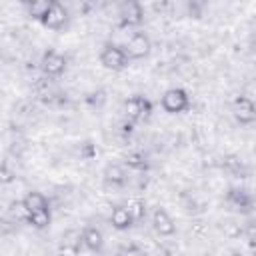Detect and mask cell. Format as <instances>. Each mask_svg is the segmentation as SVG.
<instances>
[{"instance_id":"6da1fadb","label":"cell","mask_w":256,"mask_h":256,"mask_svg":"<svg viewBox=\"0 0 256 256\" xmlns=\"http://www.w3.org/2000/svg\"><path fill=\"white\" fill-rule=\"evenodd\" d=\"M124 114L130 122H144L152 114V102L146 96L134 94L124 102Z\"/></svg>"},{"instance_id":"7a4b0ae2","label":"cell","mask_w":256,"mask_h":256,"mask_svg":"<svg viewBox=\"0 0 256 256\" xmlns=\"http://www.w3.org/2000/svg\"><path fill=\"white\" fill-rule=\"evenodd\" d=\"M100 64L108 70H124L128 66V56L122 46L108 42L100 50Z\"/></svg>"},{"instance_id":"3957f363","label":"cell","mask_w":256,"mask_h":256,"mask_svg":"<svg viewBox=\"0 0 256 256\" xmlns=\"http://www.w3.org/2000/svg\"><path fill=\"white\" fill-rule=\"evenodd\" d=\"M160 104H162V108L168 114H180V112H184V110L190 108V96L182 88H168L162 94Z\"/></svg>"},{"instance_id":"277c9868","label":"cell","mask_w":256,"mask_h":256,"mask_svg":"<svg viewBox=\"0 0 256 256\" xmlns=\"http://www.w3.org/2000/svg\"><path fill=\"white\" fill-rule=\"evenodd\" d=\"M118 18H120V26L122 28H130V26H140L144 22V8L140 2H122L118 6Z\"/></svg>"},{"instance_id":"5b68a950","label":"cell","mask_w":256,"mask_h":256,"mask_svg":"<svg viewBox=\"0 0 256 256\" xmlns=\"http://www.w3.org/2000/svg\"><path fill=\"white\" fill-rule=\"evenodd\" d=\"M122 48H124L128 60H140V58H146L150 54L152 42L144 32H134L130 36V40L126 42V46H122Z\"/></svg>"},{"instance_id":"8992f818","label":"cell","mask_w":256,"mask_h":256,"mask_svg":"<svg viewBox=\"0 0 256 256\" xmlns=\"http://www.w3.org/2000/svg\"><path fill=\"white\" fill-rule=\"evenodd\" d=\"M68 8L58 2V0H50V8L46 12V16L42 18V26L50 28V30H62L68 24Z\"/></svg>"},{"instance_id":"52a82bcc","label":"cell","mask_w":256,"mask_h":256,"mask_svg":"<svg viewBox=\"0 0 256 256\" xmlns=\"http://www.w3.org/2000/svg\"><path fill=\"white\" fill-rule=\"evenodd\" d=\"M66 58L60 54V52H56V50H46L44 54H42V60H40V68H42V72H44V76H60V74H64V70H66Z\"/></svg>"},{"instance_id":"ba28073f","label":"cell","mask_w":256,"mask_h":256,"mask_svg":"<svg viewBox=\"0 0 256 256\" xmlns=\"http://www.w3.org/2000/svg\"><path fill=\"white\" fill-rule=\"evenodd\" d=\"M232 112H234V118L240 124H252L256 120V106L248 96L240 94L232 104Z\"/></svg>"},{"instance_id":"9c48e42d","label":"cell","mask_w":256,"mask_h":256,"mask_svg":"<svg viewBox=\"0 0 256 256\" xmlns=\"http://www.w3.org/2000/svg\"><path fill=\"white\" fill-rule=\"evenodd\" d=\"M152 226H154V230H156L160 236H172V234L176 232L174 220H172L170 214H168L166 210H162V208H156V210L152 212Z\"/></svg>"},{"instance_id":"30bf717a","label":"cell","mask_w":256,"mask_h":256,"mask_svg":"<svg viewBox=\"0 0 256 256\" xmlns=\"http://www.w3.org/2000/svg\"><path fill=\"white\" fill-rule=\"evenodd\" d=\"M226 200L232 206H236L238 210H242V212H248L252 208V204H254L252 194L248 190H244V188H230L228 194H226Z\"/></svg>"},{"instance_id":"8fae6325","label":"cell","mask_w":256,"mask_h":256,"mask_svg":"<svg viewBox=\"0 0 256 256\" xmlns=\"http://www.w3.org/2000/svg\"><path fill=\"white\" fill-rule=\"evenodd\" d=\"M82 244L90 252H100L104 248V236H102V232L98 228L88 226V228L82 230Z\"/></svg>"},{"instance_id":"7c38bea8","label":"cell","mask_w":256,"mask_h":256,"mask_svg":"<svg viewBox=\"0 0 256 256\" xmlns=\"http://www.w3.org/2000/svg\"><path fill=\"white\" fill-rule=\"evenodd\" d=\"M102 176H104L106 184H112V186H118V188L124 186L126 180H128V172H126V168L120 166V164H108V166L104 168Z\"/></svg>"},{"instance_id":"4fadbf2b","label":"cell","mask_w":256,"mask_h":256,"mask_svg":"<svg viewBox=\"0 0 256 256\" xmlns=\"http://www.w3.org/2000/svg\"><path fill=\"white\" fill-rule=\"evenodd\" d=\"M22 202H24V206L28 208V212H38V210H46V208H50L48 198H46L42 192H36V190L26 192V196L22 198Z\"/></svg>"},{"instance_id":"5bb4252c","label":"cell","mask_w":256,"mask_h":256,"mask_svg":"<svg viewBox=\"0 0 256 256\" xmlns=\"http://www.w3.org/2000/svg\"><path fill=\"white\" fill-rule=\"evenodd\" d=\"M110 224H112V228H116V230H128L134 222H132V218H130V214H128V210H126V206H114L112 212H110Z\"/></svg>"},{"instance_id":"9a60e30c","label":"cell","mask_w":256,"mask_h":256,"mask_svg":"<svg viewBox=\"0 0 256 256\" xmlns=\"http://www.w3.org/2000/svg\"><path fill=\"white\" fill-rule=\"evenodd\" d=\"M50 222H52V212H50V208H46V210H38V212H30V216H28V224L34 226L36 230H44V228H48Z\"/></svg>"},{"instance_id":"2e32d148","label":"cell","mask_w":256,"mask_h":256,"mask_svg":"<svg viewBox=\"0 0 256 256\" xmlns=\"http://www.w3.org/2000/svg\"><path fill=\"white\" fill-rule=\"evenodd\" d=\"M48 8H50V0H32V2H26L28 16H32L38 22H42V18L46 16Z\"/></svg>"},{"instance_id":"e0dca14e","label":"cell","mask_w":256,"mask_h":256,"mask_svg":"<svg viewBox=\"0 0 256 256\" xmlns=\"http://www.w3.org/2000/svg\"><path fill=\"white\" fill-rule=\"evenodd\" d=\"M126 166L136 170V172H144L148 168V160H146V154L140 152V150H134V152H128L126 154Z\"/></svg>"},{"instance_id":"ac0fdd59","label":"cell","mask_w":256,"mask_h":256,"mask_svg":"<svg viewBox=\"0 0 256 256\" xmlns=\"http://www.w3.org/2000/svg\"><path fill=\"white\" fill-rule=\"evenodd\" d=\"M126 210H128L132 222H142V220L146 218V202L140 200V198H132V200L128 202Z\"/></svg>"},{"instance_id":"d6986e66","label":"cell","mask_w":256,"mask_h":256,"mask_svg":"<svg viewBox=\"0 0 256 256\" xmlns=\"http://www.w3.org/2000/svg\"><path fill=\"white\" fill-rule=\"evenodd\" d=\"M10 214H12V218L16 220V222H28V216H30V212H28V208L24 206V202L22 200H14V202H10Z\"/></svg>"},{"instance_id":"ffe728a7","label":"cell","mask_w":256,"mask_h":256,"mask_svg":"<svg viewBox=\"0 0 256 256\" xmlns=\"http://www.w3.org/2000/svg\"><path fill=\"white\" fill-rule=\"evenodd\" d=\"M222 232H224V236H228V238H238V236L244 232V228H242V224H238L236 220H224V222H222Z\"/></svg>"},{"instance_id":"44dd1931","label":"cell","mask_w":256,"mask_h":256,"mask_svg":"<svg viewBox=\"0 0 256 256\" xmlns=\"http://www.w3.org/2000/svg\"><path fill=\"white\" fill-rule=\"evenodd\" d=\"M80 242H82V232H78V230H74V228H70V230H66V232L62 234V244L80 246Z\"/></svg>"},{"instance_id":"7402d4cb","label":"cell","mask_w":256,"mask_h":256,"mask_svg":"<svg viewBox=\"0 0 256 256\" xmlns=\"http://www.w3.org/2000/svg\"><path fill=\"white\" fill-rule=\"evenodd\" d=\"M222 166H224L228 172H232V174H240V170H242V162H240V158H236V156H226L224 162H222Z\"/></svg>"},{"instance_id":"603a6c76","label":"cell","mask_w":256,"mask_h":256,"mask_svg":"<svg viewBox=\"0 0 256 256\" xmlns=\"http://www.w3.org/2000/svg\"><path fill=\"white\" fill-rule=\"evenodd\" d=\"M14 178H16L14 170L6 162H0V184H10L14 182Z\"/></svg>"},{"instance_id":"cb8c5ba5","label":"cell","mask_w":256,"mask_h":256,"mask_svg":"<svg viewBox=\"0 0 256 256\" xmlns=\"http://www.w3.org/2000/svg\"><path fill=\"white\" fill-rule=\"evenodd\" d=\"M118 256H146V252L136 244H128L118 250Z\"/></svg>"},{"instance_id":"d4e9b609","label":"cell","mask_w":256,"mask_h":256,"mask_svg":"<svg viewBox=\"0 0 256 256\" xmlns=\"http://www.w3.org/2000/svg\"><path fill=\"white\" fill-rule=\"evenodd\" d=\"M56 256H80V246H72V244H62L60 242Z\"/></svg>"}]
</instances>
